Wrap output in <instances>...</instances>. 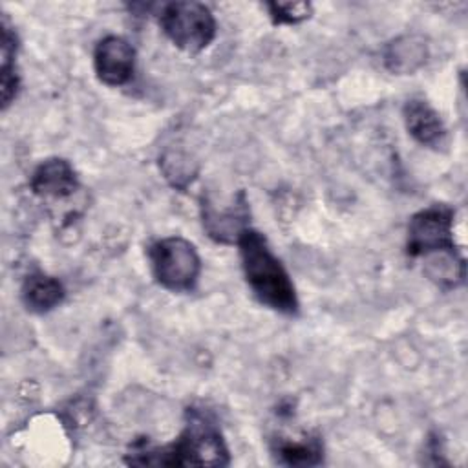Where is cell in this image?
I'll list each match as a JSON object with an SVG mask.
<instances>
[{
  "label": "cell",
  "instance_id": "8992f818",
  "mask_svg": "<svg viewBox=\"0 0 468 468\" xmlns=\"http://www.w3.org/2000/svg\"><path fill=\"white\" fill-rule=\"evenodd\" d=\"M249 203L239 190L232 203L218 207L210 197H201V221L207 234L218 243H238L249 227Z\"/></svg>",
  "mask_w": 468,
  "mask_h": 468
},
{
  "label": "cell",
  "instance_id": "7c38bea8",
  "mask_svg": "<svg viewBox=\"0 0 468 468\" xmlns=\"http://www.w3.org/2000/svg\"><path fill=\"white\" fill-rule=\"evenodd\" d=\"M272 455L280 464L316 466L324 459V448L316 435H305L302 439L282 437L272 444Z\"/></svg>",
  "mask_w": 468,
  "mask_h": 468
},
{
  "label": "cell",
  "instance_id": "9a60e30c",
  "mask_svg": "<svg viewBox=\"0 0 468 468\" xmlns=\"http://www.w3.org/2000/svg\"><path fill=\"white\" fill-rule=\"evenodd\" d=\"M269 16L274 24H300L313 15V5L309 2H269Z\"/></svg>",
  "mask_w": 468,
  "mask_h": 468
},
{
  "label": "cell",
  "instance_id": "5bb4252c",
  "mask_svg": "<svg viewBox=\"0 0 468 468\" xmlns=\"http://www.w3.org/2000/svg\"><path fill=\"white\" fill-rule=\"evenodd\" d=\"M159 166H161L165 177L168 179V183L179 190L186 188L197 174V166L190 159V155H186L185 152H179V150L165 152L159 159Z\"/></svg>",
  "mask_w": 468,
  "mask_h": 468
},
{
  "label": "cell",
  "instance_id": "4fadbf2b",
  "mask_svg": "<svg viewBox=\"0 0 468 468\" xmlns=\"http://www.w3.org/2000/svg\"><path fill=\"white\" fill-rule=\"evenodd\" d=\"M16 33L9 26L7 18L2 20V69H0V97H2V110H5L16 97L20 77L15 64L16 57Z\"/></svg>",
  "mask_w": 468,
  "mask_h": 468
},
{
  "label": "cell",
  "instance_id": "8fae6325",
  "mask_svg": "<svg viewBox=\"0 0 468 468\" xmlns=\"http://www.w3.org/2000/svg\"><path fill=\"white\" fill-rule=\"evenodd\" d=\"M62 283L44 272L29 274L22 283V302L31 313H48L64 300Z\"/></svg>",
  "mask_w": 468,
  "mask_h": 468
},
{
  "label": "cell",
  "instance_id": "9c48e42d",
  "mask_svg": "<svg viewBox=\"0 0 468 468\" xmlns=\"http://www.w3.org/2000/svg\"><path fill=\"white\" fill-rule=\"evenodd\" d=\"M402 117L408 133L422 146L439 150L446 144L448 132L441 119V115L435 112V108L422 101V99H411L402 108Z\"/></svg>",
  "mask_w": 468,
  "mask_h": 468
},
{
  "label": "cell",
  "instance_id": "52a82bcc",
  "mask_svg": "<svg viewBox=\"0 0 468 468\" xmlns=\"http://www.w3.org/2000/svg\"><path fill=\"white\" fill-rule=\"evenodd\" d=\"M93 68L99 80L106 86H122L133 75L135 49L128 40L108 35L95 46Z\"/></svg>",
  "mask_w": 468,
  "mask_h": 468
},
{
  "label": "cell",
  "instance_id": "7a4b0ae2",
  "mask_svg": "<svg viewBox=\"0 0 468 468\" xmlns=\"http://www.w3.org/2000/svg\"><path fill=\"white\" fill-rule=\"evenodd\" d=\"M245 280L260 303L283 313L296 314L300 302L289 272L271 250L265 236L247 229L236 243Z\"/></svg>",
  "mask_w": 468,
  "mask_h": 468
},
{
  "label": "cell",
  "instance_id": "277c9868",
  "mask_svg": "<svg viewBox=\"0 0 468 468\" xmlns=\"http://www.w3.org/2000/svg\"><path fill=\"white\" fill-rule=\"evenodd\" d=\"M159 24L172 44L186 53L203 51L216 37V18L201 2H170L163 5Z\"/></svg>",
  "mask_w": 468,
  "mask_h": 468
},
{
  "label": "cell",
  "instance_id": "ba28073f",
  "mask_svg": "<svg viewBox=\"0 0 468 468\" xmlns=\"http://www.w3.org/2000/svg\"><path fill=\"white\" fill-rule=\"evenodd\" d=\"M29 186L42 199H66L77 192L79 177L66 159L51 157L35 168Z\"/></svg>",
  "mask_w": 468,
  "mask_h": 468
},
{
  "label": "cell",
  "instance_id": "30bf717a",
  "mask_svg": "<svg viewBox=\"0 0 468 468\" xmlns=\"http://www.w3.org/2000/svg\"><path fill=\"white\" fill-rule=\"evenodd\" d=\"M428 60V44L420 35H402L384 49V66L397 75H410Z\"/></svg>",
  "mask_w": 468,
  "mask_h": 468
},
{
  "label": "cell",
  "instance_id": "5b68a950",
  "mask_svg": "<svg viewBox=\"0 0 468 468\" xmlns=\"http://www.w3.org/2000/svg\"><path fill=\"white\" fill-rule=\"evenodd\" d=\"M455 210L435 203L411 216L408 223L406 254L410 258H426L437 252L457 250L453 241Z\"/></svg>",
  "mask_w": 468,
  "mask_h": 468
},
{
  "label": "cell",
  "instance_id": "6da1fadb",
  "mask_svg": "<svg viewBox=\"0 0 468 468\" xmlns=\"http://www.w3.org/2000/svg\"><path fill=\"white\" fill-rule=\"evenodd\" d=\"M126 463L137 466H227L230 455L216 420L203 410L188 408L186 424L172 444L154 448L139 442L126 455Z\"/></svg>",
  "mask_w": 468,
  "mask_h": 468
},
{
  "label": "cell",
  "instance_id": "3957f363",
  "mask_svg": "<svg viewBox=\"0 0 468 468\" xmlns=\"http://www.w3.org/2000/svg\"><path fill=\"white\" fill-rule=\"evenodd\" d=\"M150 267L155 282L172 292H188L196 287L201 260L188 239L168 236L154 241L148 247Z\"/></svg>",
  "mask_w": 468,
  "mask_h": 468
}]
</instances>
